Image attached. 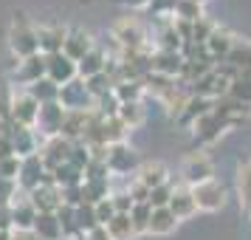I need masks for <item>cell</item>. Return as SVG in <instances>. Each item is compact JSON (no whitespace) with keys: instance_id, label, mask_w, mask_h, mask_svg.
<instances>
[{"instance_id":"44dd1931","label":"cell","mask_w":251,"mask_h":240,"mask_svg":"<svg viewBox=\"0 0 251 240\" xmlns=\"http://www.w3.org/2000/svg\"><path fill=\"white\" fill-rule=\"evenodd\" d=\"M237 46V40L228 34V31H223V28H215L212 31V37L206 40V51H209V57L215 59V62H220V59H226L228 54H231V48Z\"/></svg>"},{"instance_id":"9c48e42d","label":"cell","mask_w":251,"mask_h":240,"mask_svg":"<svg viewBox=\"0 0 251 240\" xmlns=\"http://www.w3.org/2000/svg\"><path fill=\"white\" fill-rule=\"evenodd\" d=\"M212 161L206 159L203 153H189L183 159V167H181V178L186 187H198V184H206L212 181Z\"/></svg>"},{"instance_id":"60d3db41","label":"cell","mask_w":251,"mask_h":240,"mask_svg":"<svg viewBox=\"0 0 251 240\" xmlns=\"http://www.w3.org/2000/svg\"><path fill=\"white\" fill-rule=\"evenodd\" d=\"M226 59L231 62V65H237L240 74H243V71H251V43L237 40V46L231 48V54H228Z\"/></svg>"},{"instance_id":"94428289","label":"cell","mask_w":251,"mask_h":240,"mask_svg":"<svg viewBox=\"0 0 251 240\" xmlns=\"http://www.w3.org/2000/svg\"><path fill=\"white\" fill-rule=\"evenodd\" d=\"M192 3H201V6H203V3H206V0H192Z\"/></svg>"},{"instance_id":"836d02e7","label":"cell","mask_w":251,"mask_h":240,"mask_svg":"<svg viewBox=\"0 0 251 240\" xmlns=\"http://www.w3.org/2000/svg\"><path fill=\"white\" fill-rule=\"evenodd\" d=\"M144 91H147V88H144V82H136V80H127V82H122V85H116V88H113L119 105H122V102H141V93H144Z\"/></svg>"},{"instance_id":"8992f818","label":"cell","mask_w":251,"mask_h":240,"mask_svg":"<svg viewBox=\"0 0 251 240\" xmlns=\"http://www.w3.org/2000/svg\"><path fill=\"white\" fill-rule=\"evenodd\" d=\"M195 195V204L198 209H203V212H217V209H223L226 206V187L220 181H206V184H198V187H189Z\"/></svg>"},{"instance_id":"d6a6232c","label":"cell","mask_w":251,"mask_h":240,"mask_svg":"<svg viewBox=\"0 0 251 240\" xmlns=\"http://www.w3.org/2000/svg\"><path fill=\"white\" fill-rule=\"evenodd\" d=\"M104 229H107V235H110L113 240H130L133 235H136V226H133L130 215H116Z\"/></svg>"},{"instance_id":"7c38bea8","label":"cell","mask_w":251,"mask_h":240,"mask_svg":"<svg viewBox=\"0 0 251 240\" xmlns=\"http://www.w3.org/2000/svg\"><path fill=\"white\" fill-rule=\"evenodd\" d=\"M68 28H62L59 23H43L37 26V40H40V54H59L65 46Z\"/></svg>"},{"instance_id":"9f6ffc18","label":"cell","mask_w":251,"mask_h":240,"mask_svg":"<svg viewBox=\"0 0 251 240\" xmlns=\"http://www.w3.org/2000/svg\"><path fill=\"white\" fill-rule=\"evenodd\" d=\"M85 238H88V240H113L110 235H107V229H104V226H96L93 232H88Z\"/></svg>"},{"instance_id":"91938a15","label":"cell","mask_w":251,"mask_h":240,"mask_svg":"<svg viewBox=\"0 0 251 240\" xmlns=\"http://www.w3.org/2000/svg\"><path fill=\"white\" fill-rule=\"evenodd\" d=\"M12 238V232H0V240H9Z\"/></svg>"},{"instance_id":"6da1fadb","label":"cell","mask_w":251,"mask_h":240,"mask_svg":"<svg viewBox=\"0 0 251 240\" xmlns=\"http://www.w3.org/2000/svg\"><path fill=\"white\" fill-rule=\"evenodd\" d=\"M9 46H12L14 57H34L40 54V40H37V26H31L25 20V14H17L12 23V31H9Z\"/></svg>"},{"instance_id":"11a10c76","label":"cell","mask_w":251,"mask_h":240,"mask_svg":"<svg viewBox=\"0 0 251 240\" xmlns=\"http://www.w3.org/2000/svg\"><path fill=\"white\" fill-rule=\"evenodd\" d=\"M172 26H175V31H178V37H181L183 43H192L195 23H186V20H172Z\"/></svg>"},{"instance_id":"484cf974","label":"cell","mask_w":251,"mask_h":240,"mask_svg":"<svg viewBox=\"0 0 251 240\" xmlns=\"http://www.w3.org/2000/svg\"><path fill=\"white\" fill-rule=\"evenodd\" d=\"M107 68V57H104L102 48H93L91 54H85V57L76 62V71H79V80H91L96 74H104Z\"/></svg>"},{"instance_id":"ba28073f","label":"cell","mask_w":251,"mask_h":240,"mask_svg":"<svg viewBox=\"0 0 251 240\" xmlns=\"http://www.w3.org/2000/svg\"><path fill=\"white\" fill-rule=\"evenodd\" d=\"M46 77L54 82V85L65 88V85H71V82L79 77V71H76V62H74V59H68L59 51V54H48L46 57Z\"/></svg>"},{"instance_id":"603a6c76","label":"cell","mask_w":251,"mask_h":240,"mask_svg":"<svg viewBox=\"0 0 251 240\" xmlns=\"http://www.w3.org/2000/svg\"><path fill=\"white\" fill-rule=\"evenodd\" d=\"M31 235L40 240H62V226L57 220V212H40L34 220Z\"/></svg>"},{"instance_id":"ab89813d","label":"cell","mask_w":251,"mask_h":240,"mask_svg":"<svg viewBox=\"0 0 251 240\" xmlns=\"http://www.w3.org/2000/svg\"><path fill=\"white\" fill-rule=\"evenodd\" d=\"M76 226H79L82 235H88V232H93V229L99 226V220H96V206L93 204L76 206Z\"/></svg>"},{"instance_id":"db71d44e","label":"cell","mask_w":251,"mask_h":240,"mask_svg":"<svg viewBox=\"0 0 251 240\" xmlns=\"http://www.w3.org/2000/svg\"><path fill=\"white\" fill-rule=\"evenodd\" d=\"M175 6H178V0H150V12L152 14H172L175 12Z\"/></svg>"},{"instance_id":"bcb514c9","label":"cell","mask_w":251,"mask_h":240,"mask_svg":"<svg viewBox=\"0 0 251 240\" xmlns=\"http://www.w3.org/2000/svg\"><path fill=\"white\" fill-rule=\"evenodd\" d=\"M91 159H93V156H91V147H88L85 141H74V150H71V161H68V164H74L76 170L85 172V167L91 164Z\"/></svg>"},{"instance_id":"e575fe53","label":"cell","mask_w":251,"mask_h":240,"mask_svg":"<svg viewBox=\"0 0 251 240\" xmlns=\"http://www.w3.org/2000/svg\"><path fill=\"white\" fill-rule=\"evenodd\" d=\"M119 119L125 122V127L130 130V127H136L144 122V107H141V102H122L119 105Z\"/></svg>"},{"instance_id":"f6af8a7d","label":"cell","mask_w":251,"mask_h":240,"mask_svg":"<svg viewBox=\"0 0 251 240\" xmlns=\"http://www.w3.org/2000/svg\"><path fill=\"white\" fill-rule=\"evenodd\" d=\"M150 217H152V206L150 204H136L133 209H130V220H133L136 232H147Z\"/></svg>"},{"instance_id":"681fc988","label":"cell","mask_w":251,"mask_h":240,"mask_svg":"<svg viewBox=\"0 0 251 240\" xmlns=\"http://www.w3.org/2000/svg\"><path fill=\"white\" fill-rule=\"evenodd\" d=\"M110 201H113L116 215H130V209L136 206V201L130 198V192H113L110 195Z\"/></svg>"},{"instance_id":"ee69618b","label":"cell","mask_w":251,"mask_h":240,"mask_svg":"<svg viewBox=\"0 0 251 240\" xmlns=\"http://www.w3.org/2000/svg\"><path fill=\"white\" fill-rule=\"evenodd\" d=\"M85 85H88V91H91L93 99H102V96H107V93H113V82H110L107 74H96V77H91V80H85Z\"/></svg>"},{"instance_id":"4dcf8cb0","label":"cell","mask_w":251,"mask_h":240,"mask_svg":"<svg viewBox=\"0 0 251 240\" xmlns=\"http://www.w3.org/2000/svg\"><path fill=\"white\" fill-rule=\"evenodd\" d=\"M28 93H31V96H34L40 105L59 102V85H54L48 77H43V80L34 82V85H28Z\"/></svg>"},{"instance_id":"7402d4cb","label":"cell","mask_w":251,"mask_h":240,"mask_svg":"<svg viewBox=\"0 0 251 240\" xmlns=\"http://www.w3.org/2000/svg\"><path fill=\"white\" fill-rule=\"evenodd\" d=\"M209 110H215V99H203V96H189V102L183 105V110L178 113V122L186 127H192L201 116H206Z\"/></svg>"},{"instance_id":"83f0119b","label":"cell","mask_w":251,"mask_h":240,"mask_svg":"<svg viewBox=\"0 0 251 240\" xmlns=\"http://www.w3.org/2000/svg\"><path fill=\"white\" fill-rule=\"evenodd\" d=\"M175 226H178V217L170 212V206H164V209H152V217H150L147 232H150V235L164 238V235H170Z\"/></svg>"},{"instance_id":"2e32d148","label":"cell","mask_w":251,"mask_h":240,"mask_svg":"<svg viewBox=\"0 0 251 240\" xmlns=\"http://www.w3.org/2000/svg\"><path fill=\"white\" fill-rule=\"evenodd\" d=\"M183 62L186 59H183L181 51H155L152 54V74H161V77L175 80V77H181Z\"/></svg>"},{"instance_id":"c3c4849f","label":"cell","mask_w":251,"mask_h":240,"mask_svg":"<svg viewBox=\"0 0 251 240\" xmlns=\"http://www.w3.org/2000/svg\"><path fill=\"white\" fill-rule=\"evenodd\" d=\"M20 164H23V159H17V156L0 159V178H6V181H17V175H20Z\"/></svg>"},{"instance_id":"9a60e30c","label":"cell","mask_w":251,"mask_h":240,"mask_svg":"<svg viewBox=\"0 0 251 240\" xmlns=\"http://www.w3.org/2000/svg\"><path fill=\"white\" fill-rule=\"evenodd\" d=\"M46 77V54H34V57H25L17 62V71H14V80L20 85H34Z\"/></svg>"},{"instance_id":"ac0fdd59","label":"cell","mask_w":251,"mask_h":240,"mask_svg":"<svg viewBox=\"0 0 251 240\" xmlns=\"http://www.w3.org/2000/svg\"><path fill=\"white\" fill-rule=\"evenodd\" d=\"M9 209H12V229L14 232H31V229H34V220H37L40 212H37L34 204L28 201V195L20 198V201H14Z\"/></svg>"},{"instance_id":"52a82bcc","label":"cell","mask_w":251,"mask_h":240,"mask_svg":"<svg viewBox=\"0 0 251 240\" xmlns=\"http://www.w3.org/2000/svg\"><path fill=\"white\" fill-rule=\"evenodd\" d=\"M107 170L113 175H130V172H138V153L133 147H127L125 141L122 144H110L107 147Z\"/></svg>"},{"instance_id":"1f68e13d","label":"cell","mask_w":251,"mask_h":240,"mask_svg":"<svg viewBox=\"0 0 251 240\" xmlns=\"http://www.w3.org/2000/svg\"><path fill=\"white\" fill-rule=\"evenodd\" d=\"M57 220H59V226H62V238H76V235H82L79 226H76V206L62 204L57 209Z\"/></svg>"},{"instance_id":"7bdbcfd3","label":"cell","mask_w":251,"mask_h":240,"mask_svg":"<svg viewBox=\"0 0 251 240\" xmlns=\"http://www.w3.org/2000/svg\"><path fill=\"white\" fill-rule=\"evenodd\" d=\"M172 195H175V187H172V181H167V184H161V187H155V189H150L147 204L152 206V209H164V206H170Z\"/></svg>"},{"instance_id":"f907efd6","label":"cell","mask_w":251,"mask_h":240,"mask_svg":"<svg viewBox=\"0 0 251 240\" xmlns=\"http://www.w3.org/2000/svg\"><path fill=\"white\" fill-rule=\"evenodd\" d=\"M17 201V181L0 178V206H12Z\"/></svg>"},{"instance_id":"8d00e7d4","label":"cell","mask_w":251,"mask_h":240,"mask_svg":"<svg viewBox=\"0 0 251 240\" xmlns=\"http://www.w3.org/2000/svg\"><path fill=\"white\" fill-rule=\"evenodd\" d=\"M125 133H127V127L119 116H104V144L107 147L110 144H122L125 141Z\"/></svg>"},{"instance_id":"6125c7cd","label":"cell","mask_w":251,"mask_h":240,"mask_svg":"<svg viewBox=\"0 0 251 240\" xmlns=\"http://www.w3.org/2000/svg\"><path fill=\"white\" fill-rule=\"evenodd\" d=\"M249 212H251V209H249Z\"/></svg>"},{"instance_id":"d590c367","label":"cell","mask_w":251,"mask_h":240,"mask_svg":"<svg viewBox=\"0 0 251 240\" xmlns=\"http://www.w3.org/2000/svg\"><path fill=\"white\" fill-rule=\"evenodd\" d=\"M228 96H234L243 105H251V71H243L237 80L228 85Z\"/></svg>"},{"instance_id":"5bb4252c","label":"cell","mask_w":251,"mask_h":240,"mask_svg":"<svg viewBox=\"0 0 251 240\" xmlns=\"http://www.w3.org/2000/svg\"><path fill=\"white\" fill-rule=\"evenodd\" d=\"M46 167H43V161H40V156H28V159H23V164H20V175H17V187H23L25 195L31 192V189H37L40 184L46 181Z\"/></svg>"},{"instance_id":"b9f144b4","label":"cell","mask_w":251,"mask_h":240,"mask_svg":"<svg viewBox=\"0 0 251 240\" xmlns=\"http://www.w3.org/2000/svg\"><path fill=\"white\" fill-rule=\"evenodd\" d=\"M237 189H240V204L251 209V161L249 164H240L237 170Z\"/></svg>"},{"instance_id":"6f0895ef","label":"cell","mask_w":251,"mask_h":240,"mask_svg":"<svg viewBox=\"0 0 251 240\" xmlns=\"http://www.w3.org/2000/svg\"><path fill=\"white\" fill-rule=\"evenodd\" d=\"M9 240H34V235H31V232H14L12 229V238Z\"/></svg>"},{"instance_id":"30bf717a","label":"cell","mask_w":251,"mask_h":240,"mask_svg":"<svg viewBox=\"0 0 251 240\" xmlns=\"http://www.w3.org/2000/svg\"><path fill=\"white\" fill-rule=\"evenodd\" d=\"M37 116H40V102L31 93H14L12 99V122L20 127H37Z\"/></svg>"},{"instance_id":"d6986e66","label":"cell","mask_w":251,"mask_h":240,"mask_svg":"<svg viewBox=\"0 0 251 240\" xmlns=\"http://www.w3.org/2000/svg\"><path fill=\"white\" fill-rule=\"evenodd\" d=\"M93 40L91 34H85V31H79V28H74V31H68V37H65V46H62V54L68 59H74V62H79L85 54H91L93 51Z\"/></svg>"},{"instance_id":"cb8c5ba5","label":"cell","mask_w":251,"mask_h":240,"mask_svg":"<svg viewBox=\"0 0 251 240\" xmlns=\"http://www.w3.org/2000/svg\"><path fill=\"white\" fill-rule=\"evenodd\" d=\"M88 113H91V110H88ZM88 113H85V110H65L59 136L68 138V141H79L82 133H85V125H88Z\"/></svg>"},{"instance_id":"e0dca14e","label":"cell","mask_w":251,"mask_h":240,"mask_svg":"<svg viewBox=\"0 0 251 240\" xmlns=\"http://www.w3.org/2000/svg\"><path fill=\"white\" fill-rule=\"evenodd\" d=\"M12 144H14V156L17 159H28V156H37V130L31 127H20L12 122Z\"/></svg>"},{"instance_id":"d4e9b609","label":"cell","mask_w":251,"mask_h":240,"mask_svg":"<svg viewBox=\"0 0 251 240\" xmlns=\"http://www.w3.org/2000/svg\"><path fill=\"white\" fill-rule=\"evenodd\" d=\"M170 212L178 220H186V217H192L195 212H198V204H195V195L189 187H183V189H175V195H172L170 201Z\"/></svg>"},{"instance_id":"3957f363","label":"cell","mask_w":251,"mask_h":240,"mask_svg":"<svg viewBox=\"0 0 251 240\" xmlns=\"http://www.w3.org/2000/svg\"><path fill=\"white\" fill-rule=\"evenodd\" d=\"M71 150H74V141H68V138H62V136H51L40 144L37 156L43 161L46 172H54V170H59L62 164L71 161Z\"/></svg>"},{"instance_id":"f546056e","label":"cell","mask_w":251,"mask_h":240,"mask_svg":"<svg viewBox=\"0 0 251 240\" xmlns=\"http://www.w3.org/2000/svg\"><path fill=\"white\" fill-rule=\"evenodd\" d=\"M51 175H54V184H57L59 189H71V187H79V184L85 181V172L76 170L74 164H62V167L54 170Z\"/></svg>"},{"instance_id":"f1b7e54d","label":"cell","mask_w":251,"mask_h":240,"mask_svg":"<svg viewBox=\"0 0 251 240\" xmlns=\"http://www.w3.org/2000/svg\"><path fill=\"white\" fill-rule=\"evenodd\" d=\"M104 198H110V181H96V178H85L82 181V204H99Z\"/></svg>"},{"instance_id":"f5cc1de1","label":"cell","mask_w":251,"mask_h":240,"mask_svg":"<svg viewBox=\"0 0 251 240\" xmlns=\"http://www.w3.org/2000/svg\"><path fill=\"white\" fill-rule=\"evenodd\" d=\"M127 192H130V198H133L136 204H147V201H150V189L141 181H136V178H133V184H130V189H127Z\"/></svg>"},{"instance_id":"277c9868","label":"cell","mask_w":251,"mask_h":240,"mask_svg":"<svg viewBox=\"0 0 251 240\" xmlns=\"http://www.w3.org/2000/svg\"><path fill=\"white\" fill-rule=\"evenodd\" d=\"M59 105L65 107V110H93L96 107V99L91 96V91H88V85H85V80H76L71 82V85H65V88H59Z\"/></svg>"},{"instance_id":"816d5d0a","label":"cell","mask_w":251,"mask_h":240,"mask_svg":"<svg viewBox=\"0 0 251 240\" xmlns=\"http://www.w3.org/2000/svg\"><path fill=\"white\" fill-rule=\"evenodd\" d=\"M113 217H116V209H113V201L110 198H104V201L96 204V220H99V226H107Z\"/></svg>"},{"instance_id":"680465c9","label":"cell","mask_w":251,"mask_h":240,"mask_svg":"<svg viewBox=\"0 0 251 240\" xmlns=\"http://www.w3.org/2000/svg\"><path fill=\"white\" fill-rule=\"evenodd\" d=\"M130 9H141V6H150V0H125Z\"/></svg>"},{"instance_id":"f35d334b","label":"cell","mask_w":251,"mask_h":240,"mask_svg":"<svg viewBox=\"0 0 251 240\" xmlns=\"http://www.w3.org/2000/svg\"><path fill=\"white\" fill-rule=\"evenodd\" d=\"M175 20H186V23H198L203 17V6L201 3H192V0H178L175 6Z\"/></svg>"},{"instance_id":"74e56055","label":"cell","mask_w":251,"mask_h":240,"mask_svg":"<svg viewBox=\"0 0 251 240\" xmlns=\"http://www.w3.org/2000/svg\"><path fill=\"white\" fill-rule=\"evenodd\" d=\"M181 48H183V40L178 37L175 26L164 23L158 31V51H181Z\"/></svg>"},{"instance_id":"8fae6325","label":"cell","mask_w":251,"mask_h":240,"mask_svg":"<svg viewBox=\"0 0 251 240\" xmlns=\"http://www.w3.org/2000/svg\"><path fill=\"white\" fill-rule=\"evenodd\" d=\"M226 127H228V122L223 119V116H217L215 110H209V113L201 116V119L192 125L195 141H198V144H212V141L220 138V133H223Z\"/></svg>"},{"instance_id":"4316f807","label":"cell","mask_w":251,"mask_h":240,"mask_svg":"<svg viewBox=\"0 0 251 240\" xmlns=\"http://www.w3.org/2000/svg\"><path fill=\"white\" fill-rule=\"evenodd\" d=\"M136 181H141L147 189H155V187H161V184L170 181V178H167V167L158 164V161H147V164H141V167H138Z\"/></svg>"},{"instance_id":"7a4b0ae2","label":"cell","mask_w":251,"mask_h":240,"mask_svg":"<svg viewBox=\"0 0 251 240\" xmlns=\"http://www.w3.org/2000/svg\"><path fill=\"white\" fill-rule=\"evenodd\" d=\"M110 37L116 40V46L122 48V51H147V34H144V28H141V23H138L136 17L116 20Z\"/></svg>"},{"instance_id":"7dc6e473","label":"cell","mask_w":251,"mask_h":240,"mask_svg":"<svg viewBox=\"0 0 251 240\" xmlns=\"http://www.w3.org/2000/svg\"><path fill=\"white\" fill-rule=\"evenodd\" d=\"M217 26L209 20V17H201L198 23H195V28H192V43H198V46H206V40L212 37V31H215Z\"/></svg>"},{"instance_id":"ffe728a7","label":"cell","mask_w":251,"mask_h":240,"mask_svg":"<svg viewBox=\"0 0 251 240\" xmlns=\"http://www.w3.org/2000/svg\"><path fill=\"white\" fill-rule=\"evenodd\" d=\"M215 113L217 116H223L228 122V127L234 125V122H240V119H246V116L251 113V105H243L237 102L234 96H220V99H215Z\"/></svg>"},{"instance_id":"5b68a950","label":"cell","mask_w":251,"mask_h":240,"mask_svg":"<svg viewBox=\"0 0 251 240\" xmlns=\"http://www.w3.org/2000/svg\"><path fill=\"white\" fill-rule=\"evenodd\" d=\"M28 201L34 204L37 212H57L59 206L65 204V201H62V189L54 184V175H51V172L46 175V181L40 184L37 189L28 192Z\"/></svg>"},{"instance_id":"4fadbf2b","label":"cell","mask_w":251,"mask_h":240,"mask_svg":"<svg viewBox=\"0 0 251 240\" xmlns=\"http://www.w3.org/2000/svg\"><path fill=\"white\" fill-rule=\"evenodd\" d=\"M62 119H65V107L59 102H48V105H40V116H37V127L46 138L51 136H59L62 130Z\"/></svg>"}]
</instances>
